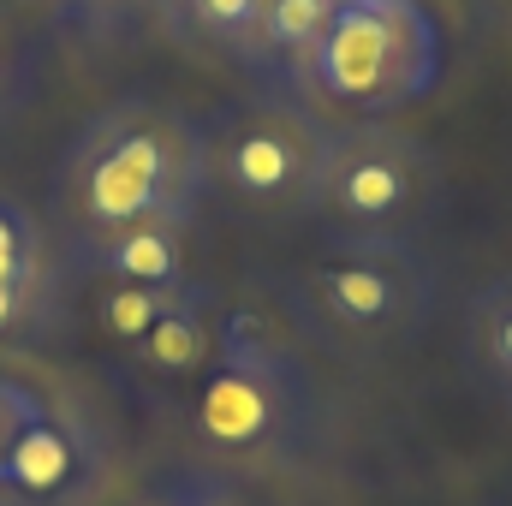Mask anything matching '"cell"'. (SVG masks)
Returning <instances> with one entry per match:
<instances>
[{
    "instance_id": "cell-17",
    "label": "cell",
    "mask_w": 512,
    "mask_h": 506,
    "mask_svg": "<svg viewBox=\"0 0 512 506\" xmlns=\"http://www.w3.org/2000/svg\"><path fill=\"white\" fill-rule=\"evenodd\" d=\"M66 280H36V286H0V346L42 340L60 322Z\"/></svg>"
},
{
    "instance_id": "cell-11",
    "label": "cell",
    "mask_w": 512,
    "mask_h": 506,
    "mask_svg": "<svg viewBox=\"0 0 512 506\" xmlns=\"http://www.w3.org/2000/svg\"><path fill=\"white\" fill-rule=\"evenodd\" d=\"M465 358L489 393H512V274H495L465 310Z\"/></svg>"
},
{
    "instance_id": "cell-18",
    "label": "cell",
    "mask_w": 512,
    "mask_h": 506,
    "mask_svg": "<svg viewBox=\"0 0 512 506\" xmlns=\"http://www.w3.org/2000/svg\"><path fill=\"white\" fill-rule=\"evenodd\" d=\"M48 387H54V376H36V370H24V364H0V465H6V453H12V441L24 435V423L42 411Z\"/></svg>"
},
{
    "instance_id": "cell-3",
    "label": "cell",
    "mask_w": 512,
    "mask_h": 506,
    "mask_svg": "<svg viewBox=\"0 0 512 506\" xmlns=\"http://www.w3.org/2000/svg\"><path fill=\"white\" fill-rule=\"evenodd\" d=\"M447 72L435 0H334L322 36L292 72V96L328 120H399Z\"/></svg>"
},
{
    "instance_id": "cell-9",
    "label": "cell",
    "mask_w": 512,
    "mask_h": 506,
    "mask_svg": "<svg viewBox=\"0 0 512 506\" xmlns=\"http://www.w3.org/2000/svg\"><path fill=\"white\" fill-rule=\"evenodd\" d=\"M155 24L167 42L191 48L197 60H221L268 78L262 66V0H155Z\"/></svg>"
},
{
    "instance_id": "cell-8",
    "label": "cell",
    "mask_w": 512,
    "mask_h": 506,
    "mask_svg": "<svg viewBox=\"0 0 512 506\" xmlns=\"http://www.w3.org/2000/svg\"><path fill=\"white\" fill-rule=\"evenodd\" d=\"M185 239L191 227L173 221H149V227H126V233H102L84 245H60V262L72 280H126V286H173L185 280Z\"/></svg>"
},
{
    "instance_id": "cell-5",
    "label": "cell",
    "mask_w": 512,
    "mask_h": 506,
    "mask_svg": "<svg viewBox=\"0 0 512 506\" xmlns=\"http://www.w3.org/2000/svg\"><path fill=\"white\" fill-rule=\"evenodd\" d=\"M447 203V167L435 143L399 120H328L322 126V179L316 215L334 233H376V239H423V227Z\"/></svg>"
},
{
    "instance_id": "cell-2",
    "label": "cell",
    "mask_w": 512,
    "mask_h": 506,
    "mask_svg": "<svg viewBox=\"0 0 512 506\" xmlns=\"http://www.w3.org/2000/svg\"><path fill=\"white\" fill-rule=\"evenodd\" d=\"M197 441L227 465H286L316 429V381L298 340L256 304H221L215 352L191 393Z\"/></svg>"
},
{
    "instance_id": "cell-16",
    "label": "cell",
    "mask_w": 512,
    "mask_h": 506,
    "mask_svg": "<svg viewBox=\"0 0 512 506\" xmlns=\"http://www.w3.org/2000/svg\"><path fill=\"white\" fill-rule=\"evenodd\" d=\"M42 6L60 30L90 42H114V36H131L137 24H155V0H42Z\"/></svg>"
},
{
    "instance_id": "cell-6",
    "label": "cell",
    "mask_w": 512,
    "mask_h": 506,
    "mask_svg": "<svg viewBox=\"0 0 512 506\" xmlns=\"http://www.w3.org/2000/svg\"><path fill=\"white\" fill-rule=\"evenodd\" d=\"M322 126L328 120L298 96H262L227 108L209 126V191L256 221L316 215Z\"/></svg>"
},
{
    "instance_id": "cell-4",
    "label": "cell",
    "mask_w": 512,
    "mask_h": 506,
    "mask_svg": "<svg viewBox=\"0 0 512 506\" xmlns=\"http://www.w3.org/2000/svg\"><path fill=\"white\" fill-rule=\"evenodd\" d=\"M435 262L417 239L334 233L286 280L292 322L334 352H382L411 340L435 310Z\"/></svg>"
},
{
    "instance_id": "cell-7",
    "label": "cell",
    "mask_w": 512,
    "mask_h": 506,
    "mask_svg": "<svg viewBox=\"0 0 512 506\" xmlns=\"http://www.w3.org/2000/svg\"><path fill=\"white\" fill-rule=\"evenodd\" d=\"M108 489V435L84 399L54 381L0 465V506H96Z\"/></svg>"
},
{
    "instance_id": "cell-14",
    "label": "cell",
    "mask_w": 512,
    "mask_h": 506,
    "mask_svg": "<svg viewBox=\"0 0 512 506\" xmlns=\"http://www.w3.org/2000/svg\"><path fill=\"white\" fill-rule=\"evenodd\" d=\"M191 286V274L185 280H173V286H126V280H108V286H96V298H90V310H96V328L114 340V346H137L173 304H179V292Z\"/></svg>"
},
{
    "instance_id": "cell-13",
    "label": "cell",
    "mask_w": 512,
    "mask_h": 506,
    "mask_svg": "<svg viewBox=\"0 0 512 506\" xmlns=\"http://www.w3.org/2000/svg\"><path fill=\"white\" fill-rule=\"evenodd\" d=\"M328 12L334 0H262V66H268L274 96H292V72L322 36Z\"/></svg>"
},
{
    "instance_id": "cell-15",
    "label": "cell",
    "mask_w": 512,
    "mask_h": 506,
    "mask_svg": "<svg viewBox=\"0 0 512 506\" xmlns=\"http://www.w3.org/2000/svg\"><path fill=\"white\" fill-rule=\"evenodd\" d=\"M36 84H42V36L24 18V6L0 0V126L30 108Z\"/></svg>"
},
{
    "instance_id": "cell-1",
    "label": "cell",
    "mask_w": 512,
    "mask_h": 506,
    "mask_svg": "<svg viewBox=\"0 0 512 506\" xmlns=\"http://www.w3.org/2000/svg\"><path fill=\"white\" fill-rule=\"evenodd\" d=\"M209 197V126L173 102L120 96L96 108L54 161L48 233L54 245H84L149 221L191 227Z\"/></svg>"
},
{
    "instance_id": "cell-20",
    "label": "cell",
    "mask_w": 512,
    "mask_h": 506,
    "mask_svg": "<svg viewBox=\"0 0 512 506\" xmlns=\"http://www.w3.org/2000/svg\"><path fill=\"white\" fill-rule=\"evenodd\" d=\"M507 405H512V393H507Z\"/></svg>"
},
{
    "instance_id": "cell-19",
    "label": "cell",
    "mask_w": 512,
    "mask_h": 506,
    "mask_svg": "<svg viewBox=\"0 0 512 506\" xmlns=\"http://www.w3.org/2000/svg\"><path fill=\"white\" fill-rule=\"evenodd\" d=\"M143 506H239L233 483L209 477V471H191V477H173L167 489H155Z\"/></svg>"
},
{
    "instance_id": "cell-10",
    "label": "cell",
    "mask_w": 512,
    "mask_h": 506,
    "mask_svg": "<svg viewBox=\"0 0 512 506\" xmlns=\"http://www.w3.org/2000/svg\"><path fill=\"white\" fill-rule=\"evenodd\" d=\"M215 322H221L215 286H209V280H191V286L179 292V304L131 346L126 358L137 370L161 376V381H197L203 364H209V352H215Z\"/></svg>"
},
{
    "instance_id": "cell-12",
    "label": "cell",
    "mask_w": 512,
    "mask_h": 506,
    "mask_svg": "<svg viewBox=\"0 0 512 506\" xmlns=\"http://www.w3.org/2000/svg\"><path fill=\"white\" fill-rule=\"evenodd\" d=\"M36 280H72V274L60 262L48 221L24 197L0 191V286H36Z\"/></svg>"
}]
</instances>
